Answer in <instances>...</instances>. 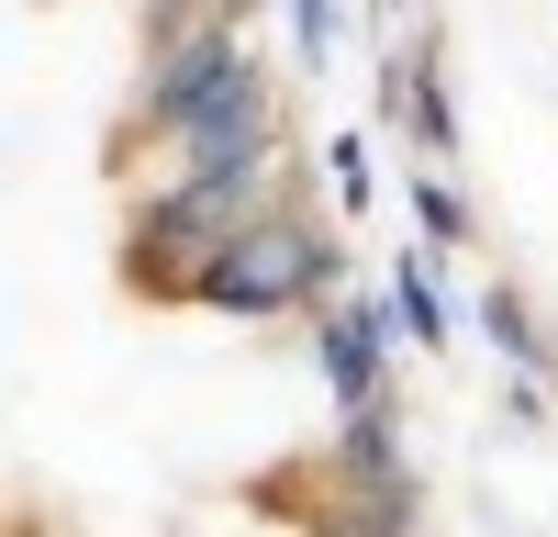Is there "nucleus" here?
<instances>
[{
    "mask_svg": "<svg viewBox=\"0 0 558 537\" xmlns=\"http://www.w3.org/2000/svg\"><path fill=\"white\" fill-rule=\"evenodd\" d=\"M380 12H391V23H402V34H413V23H425V0H380Z\"/></svg>",
    "mask_w": 558,
    "mask_h": 537,
    "instance_id": "0eeeda50",
    "label": "nucleus"
},
{
    "mask_svg": "<svg viewBox=\"0 0 558 537\" xmlns=\"http://www.w3.org/2000/svg\"><path fill=\"white\" fill-rule=\"evenodd\" d=\"M368 191H380V179H368V146H357V134H336V146H324V202L357 224V213H368Z\"/></svg>",
    "mask_w": 558,
    "mask_h": 537,
    "instance_id": "423d86ee",
    "label": "nucleus"
},
{
    "mask_svg": "<svg viewBox=\"0 0 558 537\" xmlns=\"http://www.w3.org/2000/svg\"><path fill=\"white\" fill-rule=\"evenodd\" d=\"M391 358H402V325H391V291L380 281L347 291L313 325V370H324V392H336V415H380V403H391Z\"/></svg>",
    "mask_w": 558,
    "mask_h": 537,
    "instance_id": "f03ea898",
    "label": "nucleus"
},
{
    "mask_svg": "<svg viewBox=\"0 0 558 537\" xmlns=\"http://www.w3.org/2000/svg\"><path fill=\"white\" fill-rule=\"evenodd\" d=\"M402 202H413V247H436V258H458V247L481 236V213H470V191H458L447 168H413Z\"/></svg>",
    "mask_w": 558,
    "mask_h": 537,
    "instance_id": "39448f33",
    "label": "nucleus"
},
{
    "mask_svg": "<svg viewBox=\"0 0 558 537\" xmlns=\"http://www.w3.org/2000/svg\"><path fill=\"white\" fill-rule=\"evenodd\" d=\"M202 313H223V325H324V313L347 302V236H336V202H291L279 224H257L246 247H223L202 268Z\"/></svg>",
    "mask_w": 558,
    "mask_h": 537,
    "instance_id": "f257e3e1",
    "label": "nucleus"
},
{
    "mask_svg": "<svg viewBox=\"0 0 558 537\" xmlns=\"http://www.w3.org/2000/svg\"><path fill=\"white\" fill-rule=\"evenodd\" d=\"M481 336L514 358V381H536V392H558V336H547V313L514 291V281H492L481 291Z\"/></svg>",
    "mask_w": 558,
    "mask_h": 537,
    "instance_id": "20e7f679",
    "label": "nucleus"
},
{
    "mask_svg": "<svg viewBox=\"0 0 558 537\" xmlns=\"http://www.w3.org/2000/svg\"><path fill=\"white\" fill-rule=\"evenodd\" d=\"M380 291H391V325H402V347H413V358H447V336H458V302H447V281H436V247H402V258H380Z\"/></svg>",
    "mask_w": 558,
    "mask_h": 537,
    "instance_id": "7ed1b4c3",
    "label": "nucleus"
}]
</instances>
